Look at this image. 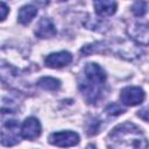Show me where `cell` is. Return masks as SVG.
<instances>
[{
	"label": "cell",
	"instance_id": "1",
	"mask_svg": "<svg viewBox=\"0 0 149 149\" xmlns=\"http://www.w3.org/2000/svg\"><path fill=\"white\" fill-rule=\"evenodd\" d=\"M108 149H148L149 142L141 130L133 122L118 125L106 137Z\"/></svg>",
	"mask_w": 149,
	"mask_h": 149
},
{
	"label": "cell",
	"instance_id": "2",
	"mask_svg": "<svg viewBox=\"0 0 149 149\" xmlns=\"http://www.w3.org/2000/svg\"><path fill=\"white\" fill-rule=\"evenodd\" d=\"M106 81L104 69L97 63H87L83 70L81 79L79 80V90L90 104H95L100 98Z\"/></svg>",
	"mask_w": 149,
	"mask_h": 149
},
{
	"label": "cell",
	"instance_id": "3",
	"mask_svg": "<svg viewBox=\"0 0 149 149\" xmlns=\"http://www.w3.org/2000/svg\"><path fill=\"white\" fill-rule=\"evenodd\" d=\"M21 126L16 120H7L2 123L1 128V143L6 147L15 146L20 142Z\"/></svg>",
	"mask_w": 149,
	"mask_h": 149
},
{
	"label": "cell",
	"instance_id": "4",
	"mask_svg": "<svg viewBox=\"0 0 149 149\" xmlns=\"http://www.w3.org/2000/svg\"><path fill=\"white\" fill-rule=\"evenodd\" d=\"M127 34L137 44L149 45V22L148 21H135L128 29Z\"/></svg>",
	"mask_w": 149,
	"mask_h": 149
},
{
	"label": "cell",
	"instance_id": "5",
	"mask_svg": "<svg viewBox=\"0 0 149 149\" xmlns=\"http://www.w3.org/2000/svg\"><path fill=\"white\" fill-rule=\"evenodd\" d=\"M79 135L74 132L71 130H62V132H56L52 133L49 136V142L56 147L61 148H68V147H73L79 143Z\"/></svg>",
	"mask_w": 149,
	"mask_h": 149
},
{
	"label": "cell",
	"instance_id": "6",
	"mask_svg": "<svg viewBox=\"0 0 149 149\" xmlns=\"http://www.w3.org/2000/svg\"><path fill=\"white\" fill-rule=\"evenodd\" d=\"M146 98L144 91L139 86H127L120 92V100L125 106H137Z\"/></svg>",
	"mask_w": 149,
	"mask_h": 149
},
{
	"label": "cell",
	"instance_id": "7",
	"mask_svg": "<svg viewBox=\"0 0 149 149\" xmlns=\"http://www.w3.org/2000/svg\"><path fill=\"white\" fill-rule=\"evenodd\" d=\"M41 135V123L40 121L34 118L29 116L27 118L23 123L21 125V137L26 140H35Z\"/></svg>",
	"mask_w": 149,
	"mask_h": 149
},
{
	"label": "cell",
	"instance_id": "8",
	"mask_svg": "<svg viewBox=\"0 0 149 149\" xmlns=\"http://www.w3.org/2000/svg\"><path fill=\"white\" fill-rule=\"evenodd\" d=\"M72 62V55L69 51H58L48 55L44 59V63L48 68L59 69L69 65Z\"/></svg>",
	"mask_w": 149,
	"mask_h": 149
},
{
	"label": "cell",
	"instance_id": "9",
	"mask_svg": "<svg viewBox=\"0 0 149 149\" xmlns=\"http://www.w3.org/2000/svg\"><path fill=\"white\" fill-rule=\"evenodd\" d=\"M56 27L49 17H42L35 27V35L40 38H51L56 35Z\"/></svg>",
	"mask_w": 149,
	"mask_h": 149
},
{
	"label": "cell",
	"instance_id": "10",
	"mask_svg": "<svg viewBox=\"0 0 149 149\" xmlns=\"http://www.w3.org/2000/svg\"><path fill=\"white\" fill-rule=\"evenodd\" d=\"M93 6H94V9L98 16L107 17V16L113 15L116 12L118 3L111 0H99V1H94Z\"/></svg>",
	"mask_w": 149,
	"mask_h": 149
},
{
	"label": "cell",
	"instance_id": "11",
	"mask_svg": "<svg viewBox=\"0 0 149 149\" xmlns=\"http://www.w3.org/2000/svg\"><path fill=\"white\" fill-rule=\"evenodd\" d=\"M38 9L34 5H24L19 9L17 13V21L21 24H28L31 20L37 15Z\"/></svg>",
	"mask_w": 149,
	"mask_h": 149
},
{
	"label": "cell",
	"instance_id": "12",
	"mask_svg": "<svg viewBox=\"0 0 149 149\" xmlns=\"http://www.w3.org/2000/svg\"><path fill=\"white\" fill-rule=\"evenodd\" d=\"M37 85L40 87H42L43 90L56 91L61 87V81L56 78H52V77H42V78L38 79Z\"/></svg>",
	"mask_w": 149,
	"mask_h": 149
},
{
	"label": "cell",
	"instance_id": "13",
	"mask_svg": "<svg viewBox=\"0 0 149 149\" xmlns=\"http://www.w3.org/2000/svg\"><path fill=\"white\" fill-rule=\"evenodd\" d=\"M132 12L135 16L141 17L147 13V3L143 1H136L132 6Z\"/></svg>",
	"mask_w": 149,
	"mask_h": 149
},
{
	"label": "cell",
	"instance_id": "14",
	"mask_svg": "<svg viewBox=\"0 0 149 149\" xmlns=\"http://www.w3.org/2000/svg\"><path fill=\"white\" fill-rule=\"evenodd\" d=\"M106 112H107V114H109V115H119V114H122V113L125 112V109L121 108L118 104L112 102V104H109V105L106 107Z\"/></svg>",
	"mask_w": 149,
	"mask_h": 149
},
{
	"label": "cell",
	"instance_id": "15",
	"mask_svg": "<svg viewBox=\"0 0 149 149\" xmlns=\"http://www.w3.org/2000/svg\"><path fill=\"white\" fill-rule=\"evenodd\" d=\"M137 115H139L142 120H144V121L149 122V106L143 107L142 109H140V111H139V113H137Z\"/></svg>",
	"mask_w": 149,
	"mask_h": 149
},
{
	"label": "cell",
	"instance_id": "16",
	"mask_svg": "<svg viewBox=\"0 0 149 149\" xmlns=\"http://www.w3.org/2000/svg\"><path fill=\"white\" fill-rule=\"evenodd\" d=\"M0 12H1V21H3V20L6 19V16H7V13L9 12L8 6H7L3 1L0 3Z\"/></svg>",
	"mask_w": 149,
	"mask_h": 149
}]
</instances>
